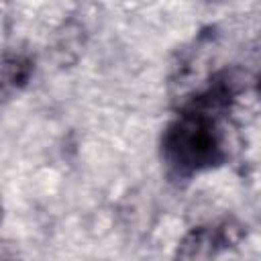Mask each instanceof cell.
Listing matches in <instances>:
<instances>
[{"label": "cell", "instance_id": "6da1fadb", "mask_svg": "<svg viewBox=\"0 0 261 261\" xmlns=\"http://www.w3.org/2000/svg\"><path fill=\"white\" fill-rule=\"evenodd\" d=\"M220 114L184 106L161 135V157L171 175L188 179L222 165L228 157Z\"/></svg>", "mask_w": 261, "mask_h": 261}, {"label": "cell", "instance_id": "7a4b0ae2", "mask_svg": "<svg viewBox=\"0 0 261 261\" xmlns=\"http://www.w3.org/2000/svg\"><path fill=\"white\" fill-rule=\"evenodd\" d=\"M245 230L234 220H222L218 224L194 226L184 234L177 245L175 257L179 259H210L220 251L234 247L243 239Z\"/></svg>", "mask_w": 261, "mask_h": 261}, {"label": "cell", "instance_id": "3957f363", "mask_svg": "<svg viewBox=\"0 0 261 261\" xmlns=\"http://www.w3.org/2000/svg\"><path fill=\"white\" fill-rule=\"evenodd\" d=\"M35 73V59L29 53L14 51V53H4L2 61V94L8 98L10 92L22 90Z\"/></svg>", "mask_w": 261, "mask_h": 261}, {"label": "cell", "instance_id": "277c9868", "mask_svg": "<svg viewBox=\"0 0 261 261\" xmlns=\"http://www.w3.org/2000/svg\"><path fill=\"white\" fill-rule=\"evenodd\" d=\"M257 92H259V96H261V75H259V80H257Z\"/></svg>", "mask_w": 261, "mask_h": 261}]
</instances>
